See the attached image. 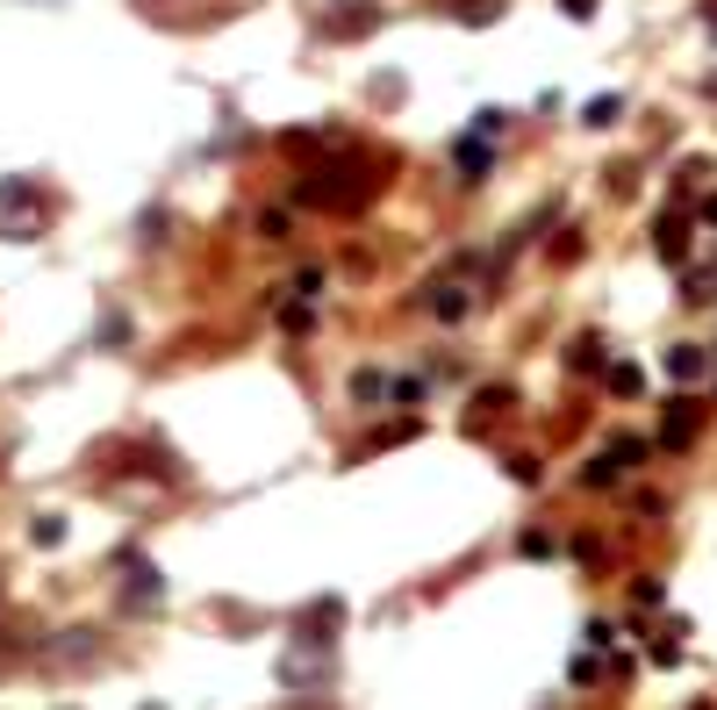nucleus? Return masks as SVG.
I'll return each mask as SVG.
<instances>
[{
  "label": "nucleus",
  "instance_id": "2",
  "mask_svg": "<svg viewBox=\"0 0 717 710\" xmlns=\"http://www.w3.org/2000/svg\"><path fill=\"white\" fill-rule=\"evenodd\" d=\"M373 22H381V8H367V0H351V8H331V15H323V36H367Z\"/></svg>",
  "mask_w": 717,
  "mask_h": 710
},
{
  "label": "nucleus",
  "instance_id": "10",
  "mask_svg": "<svg viewBox=\"0 0 717 710\" xmlns=\"http://www.w3.org/2000/svg\"><path fill=\"white\" fill-rule=\"evenodd\" d=\"M682 252H688V237H682V223L668 215V223H660V258H682Z\"/></svg>",
  "mask_w": 717,
  "mask_h": 710
},
{
  "label": "nucleus",
  "instance_id": "4",
  "mask_svg": "<svg viewBox=\"0 0 717 710\" xmlns=\"http://www.w3.org/2000/svg\"><path fill=\"white\" fill-rule=\"evenodd\" d=\"M668 374H674V380H696V374H703V352H696V345H674V352H668Z\"/></svg>",
  "mask_w": 717,
  "mask_h": 710
},
{
  "label": "nucleus",
  "instance_id": "12",
  "mask_svg": "<svg viewBox=\"0 0 717 710\" xmlns=\"http://www.w3.org/2000/svg\"><path fill=\"white\" fill-rule=\"evenodd\" d=\"M430 309H438V317H445V323H452V317H467V295H459V288H452V295H438V302H430Z\"/></svg>",
  "mask_w": 717,
  "mask_h": 710
},
{
  "label": "nucleus",
  "instance_id": "14",
  "mask_svg": "<svg viewBox=\"0 0 717 710\" xmlns=\"http://www.w3.org/2000/svg\"><path fill=\"white\" fill-rule=\"evenodd\" d=\"M560 8H567L574 22H589V15H595V0H560Z\"/></svg>",
  "mask_w": 717,
  "mask_h": 710
},
{
  "label": "nucleus",
  "instance_id": "7",
  "mask_svg": "<svg viewBox=\"0 0 717 710\" xmlns=\"http://www.w3.org/2000/svg\"><path fill=\"white\" fill-rule=\"evenodd\" d=\"M617 467H625V459H617V453H603V459H589V467H581V481H589V488H603V481H617Z\"/></svg>",
  "mask_w": 717,
  "mask_h": 710
},
{
  "label": "nucleus",
  "instance_id": "8",
  "mask_svg": "<svg viewBox=\"0 0 717 710\" xmlns=\"http://www.w3.org/2000/svg\"><path fill=\"white\" fill-rule=\"evenodd\" d=\"M130 596H144V603H158V575H152V559H137V567H130Z\"/></svg>",
  "mask_w": 717,
  "mask_h": 710
},
{
  "label": "nucleus",
  "instance_id": "11",
  "mask_svg": "<svg viewBox=\"0 0 717 710\" xmlns=\"http://www.w3.org/2000/svg\"><path fill=\"white\" fill-rule=\"evenodd\" d=\"M625 115V101H617V93H603V101H589V122H617Z\"/></svg>",
  "mask_w": 717,
  "mask_h": 710
},
{
  "label": "nucleus",
  "instance_id": "15",
  "mask_svg": "<svg viewBox=\"0 0 717 710\" xmlns=\"http://www.w3.org/2000/svg\"><path fill=\"white\" fill-rule=\"evenodd\" d=\"M152 710H158V703H152Z\"/></svg>",
  "mask_w": 717,
  "mask_h": 710
},
{
  "label": "nucleus",
  "instance_id": "1",
  "mask_svg": "<svg viewBox=\"0 0 717 710\" xmlns=\"http://www.w3.org/2000/svg\"><path fill=\"white\" fill-rule=\"evenodd\" d=\"M373 195H381V173H373L367 158H337V166H323V173L302 180V201L323 209V215H359Z\"/></svg>",
  "mask_w": 717,
  "mask_h": 710
},
{
  "label": "nucleus",
  "instance_id": "5",
  "mask_svg": "<svg viewBox=\"0 0 717 710\" xmlns=\"http://www.w3.org/2000/svg\"><path fill=\"white\" fill-rule=\"evenodd\" d=\"M489 144H473V136H467V144H459V166H467V180H481V173H489Z\"/></svg>",
  "mask_w": 717,
  "mask_h": 710
},
{
  "label": "nucleus",
  "instance_id": "9",
  "mask_svg": "<svg viewBox=\"0 0 717 710\" xmlns=\"http://www.w3.org/2000/svg\"><path fill=\"white\" fill-rule=\"evenodd\" d=\"M595 359H603V345H595V337H574V345H567V366H574V374H589Z\"/></svg>",
  "mask_w": 717,
  "mask_h": 710
},
{
  "label": "nucleus",
  "instance_id": "13",
  "mask_svg": "<svg viewBox=\"0 0 717 710\" xmlns=\"http://www.w3.org/2000/svg\"><path fill=\"white\" fill-rule=\"evenodd\" d=\"M610 388L617 395H639V366H610Z\"/></svg>",
  "mask_w": 717,
  "mask_h": 710
},
{
  "label": "nucleus",
  "instance_id": "3",
  "mask_svg": "<svg viewBox=\"0 0 717 710\" xmlns=\"http://www.w3.org/2000/svg\"><path fill=\"white\" fill-rule=\"evenodd\" d=\"M688 439H696V409L674 402V409H668V423H660V445L674 453V445H688Z\"/></svg>",
  "mask_w": 717,
  "mask_h": 710
},
{
  "label": "nucleus",
  "instance_id": "6",
  "mask_svg": "<svg viewBox=\"0 0 717 710\" xmlns=\"http://www.w3.org/2000/svg\"><path fill=\"white\" fill-rule=\"evenodd\" d=\"M509 402H517V395H509V388H481V409H473V431H481V417H503Z\"/></svg>",
  "mask_w": 717,
  "mask_h": 710
}]
</instances>
